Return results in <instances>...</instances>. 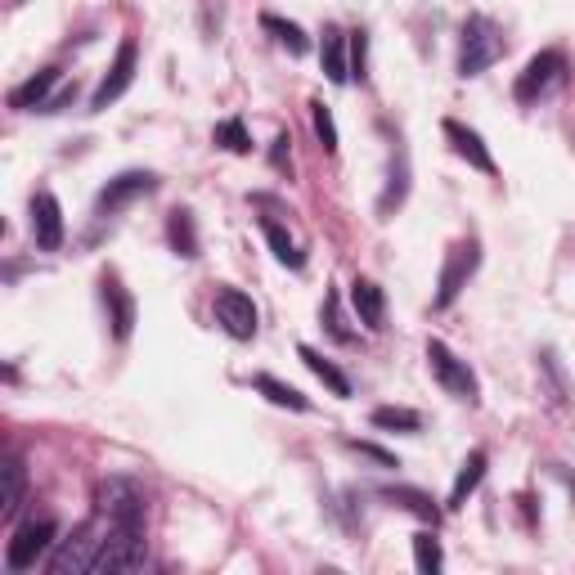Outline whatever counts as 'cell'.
I'll return each instance as SVG.
<instances>
[{"label": "cell", "instance_id": "cell-1", "mask_svg": "<svg viewBox=\"0 0 575 575\" xmlns=\"http://www.w3.org/2000/svg\"><path fill=\"white\" fill-rule=\"evenodd\" d=\"M95 508L108 526H122V530H144V517H148V500L140 481L131 477H104L95 490Z\"/></svg>", "mask_w": 575, "mask_h": 575}, {"label": "cell", "instance_id": "cell-2", "mask_svg": "<svg viewBox=\"0 0 575 575\" xmlns=\"http://www.w3.org/2000/svg\"><path fill=\"white\" fill-rule=\"evenodd\" d=\"M500 55H504V32L494 27V19L472 14L464 32H458V76H481Z\"/></svg>", "mask_w": 575, "mask_h": 575}, {"label": "cell", "instance_id": "cell-3", "mask_svg": "<svg viewBox=\"0 0 575 575\" xmlns=\"http://www.w3.org/2000/svg\"><path fill=\"white\" fill-rule=\"evenodd\" d=\"M104 535H108V522L104 517L76 526L68 540H59V549L50 558V575H86V571H95V558L104 549Z\"/></svg>", "mask_w": 575, "mask_h": 575}, {"label": "cell", "instance_id": "cell-4", "mask_svg": "<svg viewBox=\"0 0 575 575\" xmlns=\"http://www.w3.org/2000/svg\"><path fill=\"white\" fill-rule=\"evenodd\" d=\"M481 265V248L477 239H458L450 252H445V265H441V284H436V311H450L458 301V292L468 288V279L477 275Z\"/></svg>", "mask_w": 575, "mask_h": 575}, {"label": "cell", "instance_id": "cell-5", "mask_svg": "<svg viewBox=\"0 0 575 575\" xmlns=\"http://www.w3.org/2000/svg\"><path fill=\"white\" fill-rule=\"evenodd\" d=\"M140 566H144V530L108 526L104 549H99L91 575H122V571H140Z\"/></svg>", "mask_w": 575, "mask_h": 575}, {"label": "cell", "instance_id": "cell-6", "mask_svg": "<svg viewBox=\"0 0 575 575\" xmlns=\"http://www.w3.org/2000/svg\"><path fill=\"white\" fill-rule=\"evenodd\" d=\"M428 364H432V373H436V382L450 392V396H458V400H468V405H477L481 400V387H477V373L468 369V360H458L445 342H428Z\"/></svg>", "mask_w": 575, "mask_h": 575}, {"label": "cell", "instance_id": "cell-7", "mask_svg": "<svg viewBox=\"0 0 575 575\" xmlns=\"http://www.w3.org/2000/svg\"><path fill=\"white\" fill-rule=\"evenodd\" d=\"M562 82H566V55L562 50H544V55H535L526 63L513 95H517V104H535V99H544L553 86H562Z\"/></svg>", "mask_w": 575, "mask_h": 575}, {"label": "cell", "instance_id": "cell-8", "mask_svg": "<svg viewBox=\"0 0 575 575\" xmlns=\"http://www.w3.org/2000/svg\"><path fill=\"white\" fill-rule=\"evenodd\" d=\"M135 63H140V46L127 36V41L118 46V59H112V68L104 72L99 91L91 95V112H104L108 104H118V99L131 91V82H135Z\"/></svg>", "mask_w": 575, "mask_h": 575}, {"label": "cell", "instance_id": "cell-9", "mask_svg": "<svg viewBox=\"0 0 575 575\" xmlns=\"http://www.w3.org/2000/svg\"><path fill=\"white\" fill-rule=\"evenodd\" d=\"M55 535H59L55 522H27V526H19V535L5 549V566L10 571H32L36 562L55 549Z\"/></svg>", "mask_w": 575, "mask_h": 575}, {"label": "cell", "instance_id": "cell-10", "mask_svg": "<svg viewBox=\"0 0 575 575\" xmlns=\"http://www.w3.org/2000/svg\"><path fill=\"white\" fill-rule=\"evenodd\" d=\"M216 324L235 342H252L256 337V306H252V297L239 292V288H216Z\"/></svg>", "mask_w": 575, "mask_h": 575}, {"label": "cell", "instance_id": "cell-11", "mask_svg": "<svg viewBox=\"0 0 575 575\" xmlns=\"http://www.w3.org/2000/svg\"><path fill=\"white\" fill-rule=\"evenodd\" d=\"M32 239L41 252H59L63 248V207L59 199L50 194V189H36L32 194Z\"/></svg>", "mask_w": 575, "mask_h": 575}, {"label": "cell", "instance_id": "cell-12", "mask_svg": "<svg viewBox=\"0 0 575 575\" xmlns=\"http://www.w3.org/2000/svg\"><path fill=\"white\" fill-rule=\"evenodd\" d=\"M153 189H158V176L153 171H122V176H112L104 189H99V216H112V212H122L127 203L135 199H148Z\"/></svg>", "mask_w": 575, "mask_h": 575}, {"label": "cell", "instance_id": "cell-13", "mask_svg": "<svg viewBox=\"0 0 575 575\" xmlns=\"http://www.w3.org/2000/svg\"><path fill=\"white\" fill-rule=\"evenodd\" d=\"M104 306H108V324H112V337L118 342H127L131 337V328H135V301H131V292L122 288V279L118 275H104Z\"/></svg>", "mask_w": 575, "mask_h": 575}, {"label": "cell", "instance_id": "cell-14", "mask_svg": "<svg viewBox=\"0 0 575 575\" xmlns=\"http://www.w3.org/2000/svg\"><path fill=\"white\" fill-rule=\"evenodd\" d=\"M445 135H450V144H454L458 158H468L477 171L494 176V158H490V148L481 144V135H477V131H468L464 122H445Z\"/></svg>", "mask_w": 575, "mask_h": 575}, {"label": "cell", "instance_id": "cell-15", "mask_svg": "<svg viewBox=\"0 0 575 575\" xmlns=\"http://www.w3.org/2000/svg\"><path fill=\"white\" fill-rule=\"evenodd\" d=\"M351 306H356L360 324H369V328H382V320H387V292H382L373 279L351 284Z\"/></svg>", "mask_w": 575, "mask_h": 575}, {"label": "cell", "instance_id": "cell-16", "mask_svg": "<svg viewBox=\"0 0 575 575\" xmlns=\"http://www.w3.org/2000/svg\"><path fill=\"white\" fill-rule=\"evenodd\" d=\"M320 59H324V76L333 86H347L351 82V63H347V36H342L337 27H324V50H320Z\"/></svg>", "mask_w": 575, "mask_h": 575}, {"label": "cell", "instance_id": "cell-17", "mask_svg": "<svg viewBox=\"0 0 575 575\" xmlns=\"http://www.w3.org/2000/svg\"><path fill=\"white\" fill-rule=\"evenodd\" d=\"M55 82H59V68H41V72L27 76V82L10 95V108H36V112H41L50 104V86Z\"/></svg>", "mask_w": 575, "mask_h": 575}, {"label": "cell", "instance_id": "cell-18", "mask_svg": "<svg viewBox=\"0 0 575 575\" xmlns=\"http://www.w3.org/2000/svg\"><path fill=\"white\" fill-rule=\"evenodd\" d=\"M486 450H472L468 458H464V468H458V477H454V490H450V508H464L468 504V494L486 481Z\"/></svg>", "mask_w": 575, "mask_h": 575}, {"label": "cell", "instance_id": "cell-19", "mask_svg": "<svg viewBox=\"0 0 575 575\" xmlns=\"http://www.w3.org/2000/svg\"><path fill=\"white\" fill-rule=\"evenodd\" d=\"M167 239H171V248H176V256H184V261H194L199 256V229H194V212H171L167 216Z\"/></svg>", "mask_w": 575, "mask_h": 575}, {"label": "cell", "instance_id": "cell-20", "mask_svg": "<svg viewBox=\"0 0 575 575\" xmlns=\"http://www.w3.org/2000/svg\"><path fill=\"white\" fill-rule=\"evenodd\" d=\"M297 356L306 360V369H311V373H315V378L324 382V387H328L333 396H342V400L351 396V382H347V373H342L337 364H328V360H324V356H320L315 347H297Z\"/></svg>", "mask_w": 575, "mask_h": 575}, {"label": "cell", "instance_id": "cell-21", "mask_svg": "<svg viewBox=\"0 0 575 575\" xmlns=\"http://www.w3.org/2000/svg\"><path fill=\"white\" fill-rule=\"evenodd\" d=\"M256 392L271 400V405H279V409H292V414H306L311 409V400H306L297 387H288V382H279L275 373H256Z\"/></svg>", "mask_w": 575, "mask_h": 575}, {"label": "cell", "instance_id": "cell-22", "mask_svg": "<svg viewBox=\"0 0 575 575\" xmlns=\"http://www.w3.org/2000/svg\"><path fill=\"white\" fill-rule=\"evenodd\" d=\"M261 27L275 36V41L288 50V55H306L311 50V36H306L297 23H288V19H279V14H261Z\"/></svg>", "mask_w": 575, "mask_h": 575}, {"label": "cell", "instance_id": "cell-23", "mask_svg": "<svg viewBox=\"0 0 575 575\" xmlns=\"http://www.w3.org/2000/svg\"><path fill=\"white\" fill-rule=\"evenodd\" d=\"M23 494H27V472L19 458H5V500H0V517H14L23 508Z\"/></svg>", "mask_w": 575, "mask_h": 575}, {"label": "cell", "instance_id": "cell-24", "mask_svg": "<svg viewBox=\"0 0 575 575\" xmlns=\"http://www.w3.org/2000/svg\"><path fill=\"white\" fill-rule=\"evenodd\" d=\"M261 229H265V239H271L275 256L288 265V271H301V265H306V252L292 243V235H288V229H284V225H275V220H261Z\"/></svg>", "mask_w": 575, "mask_h": 575}, {"label": "cell", "instance_id": "cell-25", "mask_svg": "<svg viewBox=\"0 0 575 575\" xmlns=\"http://www.w3.org/2000/svg\"><path fill=\"white\" fill-rule=\"evenodd\" d=\"M405 194H409V163H405V153H396V158H392V184H387V194L378 199V212L392 216L405 203Z\"/></svg>", "mask_w": 575, "mask_h": 575}, {"label": "cell", "instance_id": "cell-26", "mask_svg": "<svg viewBox=\"0 0 575 575\" xmlns=\"http://www.w3.org/2000/svg\"><path fill=\"white\" fill-rule=\"evenodd\" d=\"M373 428H387V432H423V418L414 409H400V405H382L373 409Z\"/></svg>", "mask_w": 575, "mask_h": 575}, {"label": "cell", "instance_id": "cell-27", "mask_svg": "<svg viewBox=\"0 0 575 575\" xmlns=\"http://www.w3.org/2000/svg\"><path fill=\"white\" fill-rule=\"evenodd\" d=\"M382 500H392V504H400V508H409V513H418V517H423V522H432L436 526V504L428 500V494L423 490H405V486H396V490H382Z\"/></svg>", "mask_w": 575, "mask_h": 575}, {"label": "cell", "instance_id": "cell-28", "mask_svg": "<svg viewBox=\"0 0 575 575\" xmlns=\"http://www.w3.org/2000/svg\"><path fill=\"white\" fill-rule=\"evenodd\" d=\"M414 566L423 571V575H436L441 566H445V553H441V540L432 530H423V535H414Z\"/></svg>", "mask_w": 575, "mask_h": 575}, {"label": "cell", "instance_id": "cell-29", "mask_svg": "<svg viewBox=\"0 0 575 575\" xmlns=\"http://www.w3.org/2000/svg\"><path fill=\"white\" fill-rule=\"evenodd\" d=\"M311 122H315V135L324 144V153H337V127H333V112L324 99H311Z\"/></svg>", "mask_w": 575, "mask_h": 575}, {"label": "cell", "instance_id": "cell-30", "mask_svg": "<svg viewBox=\"0 0 575 575\" xmlns=\"http://www.w3.org/2000/svg\"><path fill=\"white\" fill-rule=\"evenodd\" d=\"M216 144H220V148H229V153H248V148H252L248 127H243L239 118H229V122H220V127H216Z\"/></svg>", "mask_w": 575, "mask_h": 575}, {"label": "cell", "instance_id": "cell-31", "mask_svg": "<svg viewBox=\"0 0 575 575\" xmlns=\"http://www.w3.org/2000/svg\"><path fill=\"white\" fill-rule=\"evenodd\" d=\"M364 63H369V32H351V76L364 82Z\"/></svg>", "mask_w": 575, "mask_h": 575}, {"label": "cell", "instance_id": "cell-32", "mask_svg": "<svg viewBox=\"0 0 575 575\" xmlns=\"http://www.w3.org/2000/svg\"><path fill=\"white\" fill-rule=\"evenodd\" d=\"M347 450H356V454L373 458V464H382V468H400V458H396V454H387V450H378V445H369V441H347Z\"/></svg>", "mask_w": 575, "mask_h": 575}, {"label": "cell", "instance_id": "cell-33", "mask_svg": "<svg viewBox=\"0 0 575 575\" xmlns=\"http://www.w3.org/2000/svg\"><path fill=\"white\" fill-rule=\"evenodd\" d=\"M320 315H324V324H328V333H333L337 342H351V333L342 328V320H337V292L324 297V311H320Z\"/></svg>", "mask_w": 575, "mask_h": 575}, {"label": "cell", "instance_id": "cell-34", "mask_svg": "<svg viewBox=\"0 0 575 575\" xmlns=\"http://www.w3.org/2000/svg\"><path fill=\"white\" fill-rule=\"evenodd\" d=\"M288 144H292L288 135H275V148H271V163H275V167H288V153H292Z\"/></svg>", "mask_w": 575, "mask_h": 575}]
</instances>
